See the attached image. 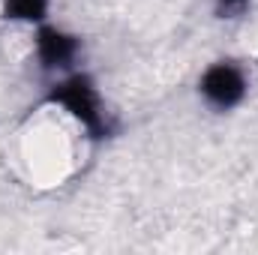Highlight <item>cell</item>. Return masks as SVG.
Here are the masks:
<instances>
[{
    "label": "cell",
    "instance_id": "obj_1",
    "mask_svg": "<svg viewBox=\"0 0 258 255\" xmlns=\"http://www.w3.org/2000/svg\"><path fill=\"white\" fill-rule=\"evenodd\" d=\"M45 102L66 108L84 126L87 138H93V141H105V138L117 135V123H114L111 111L105 108V99L87 72H66L60 81H54L48 87Z\"/></svg>",
    "mask_w": 258,
    "mask_h": 255
},
{
    "label": "cell",
    "instance_id": "obj_2",
    "mask_svg": "<svg viewBox=\"0 0 258 255\" xmlns=\"http://www.w3.org/2000/svg\"><path fill=\"white\" fill-rule=\"evenodd\" d=\"M198 93L213 111H231L246 99L249 75L237 60H216L201 72Z\"/></svg>",
    "mask_w": 258,
    "mask_h": 255
},
{
    "label": "cell",
    "instance_id": "obj_3",
    "mask_svg": "<svg viewBox=\"0 0 258 255\" xmlns=\"http://www.w3.org/2000/svg\"><path fill=\"white\" fill-rule=\"evenodd\" d=\"M33 51H36V63L45 72H63L66 75V72H72V66L81 54V39L63 27L42 21V24H36Z\"/></svg>",
    "mask_w": 258,
    "mask_h": 255
},
{
    "label": "cell",
    "instance_id": "obj_4",
    "mask_svg": "<svg viewBox=\"0 0 258 255\" xmlns=\"http://www.w3.org/2000/svg\"><path fill=\"white\" fill-rule=\"evenodd\" d=\"M51 0H3L0 15L3 21H24V24H42L48 18Z\"/></svg>",
    "mask_w": 258,
    "mask_h": 255
},
{
    "label": "cell",
    "instance_id": "obj_5",
    "mask_svg": "<svg viewBox=\"0 0 258 255\" xmlns=\"http://www.w3.org/2000/svg\"><path fill=\"white\" fill-rule=\"evenodd\" d=\"M249 6H252V0H216V15L219 18H240V15H246Z\"/></svg>",
    "mask_w": 258,
    "mask_h": 255
}]
</instances>
